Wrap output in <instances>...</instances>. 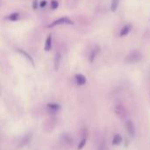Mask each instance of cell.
<instances>
[{
    "mask_svg": "<svg viewBox=\"0 0 150 150\" xmlns=\"http://www.w3.org/2000/svg\"><path fill=\"white\" fill-rule=\"evenodd\" d=\"M17 51L21 55V56H23L33 66H34V60H33V57L29 54V53H27L25 50H22V49H17Z\"/></svg>",
    "mask_w": 150,
    "mask_h": 150,
    "instance_id": "obj_3",
    "label": "cell"
},
{
    "mask_svg": "<svg viewBox=\"0 0 150 150\" xmlns=\"http://www.w3.org/2000/svg\"><path fill=\"white\" fill-rule=\"evenodd\" d=\"M115 112H116L119 116L123 117V116L125 115V113H126V110H125V108H124L122 105L119 104V105H117L116 108H115Z\"/></svg>",
    "mask_w": 150,
    "mask_h": 150,
    "instance_id": "obj_13",
    "label": "cell"
},
{
    "mask_svg": "<svg viewBox=\"0 0 150 150\" xmlns=\"http://www.w3.org/2000/svg\"><path fill=\"white\" fill-rule=\"evenodd\" d=\"M75 81L78 86H83L87 82V78L81 73H77L75 75Z\"/></svg>",
    "mask_w": 150,
    "mask_h": 150,
    "instance_id": "obj_6",
    "label": "cell"
},
{
    "mask_svg": "<svg viewBox=\"0 0 150 150\" xmlns=\"http://www.w3.org/2000/svg\"><path fill=\"white\" fill-rule=\"evenodd\" d=\"M122 141V138L120 134H115L112 139V144L113 145H119Z\"/></svg>",
    "mask_w": 150,
    "mask_h": 150,
    "instance_id": "obj_14",
    "label": "cell"
},
{
    "mask_svg": "<svg viewBox=\"0 0 150 150\" xmlns=\"http://www.w3.org/2000/svg\"><path fill=\"white\" fill-rule=\"evenodd\" d=\"M120 0H112L111 1V4H110V9L112 12H115L118 10L119 4H120Z\"/></svg>",
    "mask_w": 150,
    "mask_h": 150,
    "instance_id": "obj_12",
    "label": "cell"
},
{
    "mask_svg": "<svg viewBox=\"0 0 150 150\" xmlns=\"http://www.w3.org/2000/svg\"><path fill=\"white\" fill-rule=\"evenodd\" d=\"M85 144H86V139L84 138V139H83V140L81 141V142L79 143V145H78V149H82L85 146Z\"/></svg>",
    "mask_w": 150,
    "mask_h": 150,
    "instance_id": "obj_17",
    "label": "cell"
},
{
    "mask_svg": "<svg viewBox=\"0 0 150 150\" xmlns=\"http://www.w3.org/2000/svg\"><path fill=\"white\" fill-rule=\"evenodd\" d=\"M126 128H127L128 133L130 134V136H131V137H134V134H135V129H134V123H133L131 120L127 121V123H126Z\"/></svg>",
    "mask_w": 150,
    "mask_h": 150,
    "instance_id": "obj_9",
    "label": "cell"
},
{
    "mask_svg": "<svg viewBox=\"0 0 150 150\" xmlns=\"http://www.w3.org/2000/svg\"><path fill=\"white\" fill-rule=\"evenodd\" d=\"M132 30V25L131 24H127L125 25L120 31V37H125L129 34V33Z\"/></svg>",
    "mask_w": 150,
    "mask_h": 150,
    "instance_id": "obj_8",
    "label": "cell"
},
{
    "mask_svg": "<svg viewBox=\"0 0 150 150\" xmlns=\"http://www.w3.org/2000/svg\"><path fill=\"white\" fill-rule=\"evenodd\" d=\"M47 106L49 110H51L53 111H58L61 109V105L56 103H49L47 104Z\"/></svg>",
    "mask_w": 150,
    "mask_h": 150,
    "instance_id": "obj_11",
    "label": "cell"
},
{
    "mask_svg": "<svg viewBox=\"0 0 150 150\" xmlns=\"http://www.w3.org/2000/svg\"><path fill=\"white\" fill-rule=\"evenodd\" d=\"M47 4V0H41L40 2V8H45Z\"/></svg>",
    "mask_w": 150,
    "mask_h": 150,
    "instance_id": "obj_18",
    "label": "cell"
},
{
    "mask_svg": "<svg viewBox=\"0 0 150 150\" xmlns=\"http://www.w3.org/2000/svg\"><path fill=\"white\" fill-rule=\"evenodd\" d=\"M142 57V56L141 52H139L138 50H134L126 57L125 60H126V62H127L129 64H135V63H138L141 61Z\"/></svg>",
    "mask_w": 150,
    "mask_h": 150,
    "instance_id": "obj_2",
    "label": "cell"
},
{
    "mask_svg": "<svg viewBox=\"0 0 150 150\" xmlns=\"http://www.w3.org/2000/svg\"><path fill=\"white\" fill-rule=\"evenodd\" d=\"M53 47V37H52V34H49L47 36L46 42H45V45H44V50L46 52H48L52 50Z\"/></svg>",
    "mask_w": 150,
    "mask_h": 150,
    "instance_id": "obj_5",
    "label": "cell"
},
{
    "mask_svg": "<svg viewBox=\"0 0 150 150\" xmlns=\"http://www.w3.org/2000/svg\"><path fill=\"white\" fill-rule=\"evenodd\" d=\"M32 6H33V10H37L40 7V2H39V0H33Z\"/></svg>",
    "mask_w": 150,
    "mask_h": 150,
    "instance_id": "obj_16",
    "label": "cell"
},
{
    "mask_svg": "<svg viewBox=\"0 0 150 150\" xmlns=\"http://www.w3.org/2000/svg\"><path fill=\"white\" fill-rule=\"evenodd\" d=\"M98 53H99V46L96 45L94 47V49H92V50L91 51V53L89 55V62L91 64L95 61V59H96V57H97Z\"/></svg>",
    "mask_w": 150,
    "mask_h": 150,
    "instance_id": "obj_7",
    "label": "cell"
},
{
    "mask_svg": "<svg viewBox=\"0 0 150 150\" xmlns=\"http://www.w3.org/2000/svg\"><path fill=\"white\" fill-rule=\"evenodd\" d=\"M59 7V2L57 0H52L50 2V9L52 11H55Z\"/></svg>",
    "mask_w": 150,
    "mask_h": 150,
    "instance_id": "obj_15",
    "label": "cell"
},
{
    "mask_svg": "<svg viewBox=\"0 0 150 150\" xmlns=\"http://www.w3.org/2000/svg\"><path fill=\"white\" fill-rule=\"evenodd\" d=\"M62 53L61 52H57L54 56V69L55 72L59 71L60 69V66H61V62H62Z\"/></svg>",
    "mask_w": 150,
    "mask_h": 150,
    "instance_id": "obj_4",
    "label": "cell"
},
{
    "mask_svg": "<svg viewBox=\"0 0 150 150\" xmlns=\"http://www.w3.org/2000/svg\"><path fill=\"white\" fill-rule=\"evenodd\" d=\"M19 18H20V13L19 12H11L5 19H8L9 21L15 22V21H18L19 19Z\"/></svg>",
    "mask_w": 150,
    "mask_h": 150,
    "instance_id": "obj_10",
    "label": "cell"
},
{
    "mask_svg": "<svg viewBox=\"0 0 150 150\" xmlns=\"http://www.w3.org/2000/svg\"><path fill=\"white\" fill-rule=\"evenodd\" d=\"M74 21L69 18V17H61L55 20H54L53 22H51L50 24H48L47 26V27H54L56 26H60V25H73Z\"/></svg>",
    "mask_w": 150,
    "mask_h": 150,
    "instance_id": "obj_1",
    "label": "cell"
}]
</instances>
